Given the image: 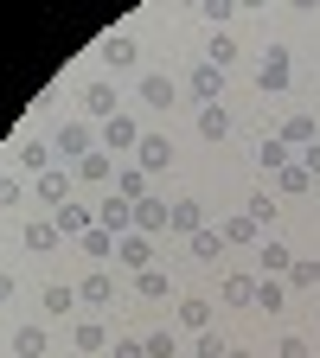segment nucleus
<instances>
[{
  "instance_id": "obj_1",
  "label": "nucleus",
  "mask_w": 320,
  "mask_h": 358,
  "mask_svg": "<svg viewBox=\"0 0 320 358\" xmlns=\"http://www.w3.org/2000/svg\"><path fill=\"white\" fill-rule=\"evenodd\" d=\"M256 90H263V96H282V90H288V45H269V52H263Z\"/></svg>"
},
{
  "instance_id": "obj_2",
  "label": "nucleus",
  "mask_w": 320,
  "mask_h": 358,
  "mask_svg": "<svg viewBox=\"0 0 320 358\" xmlns=\"http://www.w3.org/2000/svg\"><path fill=\"white\" fill-rule=\"evenodd\" d=\"M141 148V128H134V115L122 109V115H109L103 122V154H134Z\"/></svg>"
},
{
  "instance_id": "obj_3",
  "label": "nucleus",
  "mask_w": 320,
  "mask_h": 358,
  "mask_svg": "<svg viewBox=\"0 0 320 358\" xmlns=\"http://www.w3.org/2000/svg\"><path fill=\"white\" fill-rule=\"evenodd\" d=\"M52 154H64L71 166H77L83 154H97V134H90V122H64V128H58V141H52Z\"/></svg>"
},
{
  "instance_id": "obj_4",
  "label": "nucleus",
  "mask_w": 320,
  "mask_h": 358,
  "mask_svg": "<svg viewBox=\"0 0 320 358\" xmlns=\"http://www.w3.org/2000/svg\"><path fill=\"white\" fill-rule=\"evenodd\" d=\"M77 103H83V115H90V122H109V115H122V103H116V83H83V90H77Z\"/></svg>"
},
{
  "instance_id": "obj_5",
  "label": "nucleus",
  "mask_w": 320,
  "mask_h": 358,
  "mask_svg": "<svg viewBox=\"0 0 320 358\" xmlns=\"http://www.w3.org/2000/svg\"><path fill=\"white\" fill-rule=\"evenodd\" d=\"M97 224H103L109 237H128V231H134V205H128L122 192H109V199L97 205Z\"/></svg>"
},
{
  "instance_id": "obj_6",
  "label": "nucleus",
  "mask_w": 320,
  "mask_h": 358,
  "mask_svg": "<svg viewBox=\"0 0 320 358\" xmlns=\"http://www.w3.org/2000/svg\"><path fill=\"white\" fill-rule=\"evenodd\" d=\"M116 262H128L134 275H141V268H154V237H141V231L116 237Z\"/></svg>"
},
{
  "instance_id": "obj_7",
  "label": "nucleus",
  "mask_w": 320,
  "mask_h": 358,
  "mask_svg": "<svg viewBox=\"0 0 320 358\" xmlns=\"http://www.w3.org/2000/svg\"><path fill=\"white\" fill-rule=\"evenodd\" d=\"M52 224H58V237H83V231H97V211H90V205H58L52 211Z\"/></svg>"
},
{
  "instance_id": "obj_8",
  "label": "nucleus",
  "mask_w": 320,
  "mask_h": 358,
  "mask_svg": "<svg viewBox=\"0 0 320 358\" xmlns=\"http://www.w3.org/2000/svg\"><path fill=\"white\" fill-rule=\"evenodd\" d=\"M167 217H173V205L148 192L141 205H134V231H141V237H160V231H167Z\"/></svg>"
},
{
  "instance_id": "obj_9",
  "label": "nucleus",
  "mask_w": 320,
  "mask_h": 358,
  "mask_svg": "<svg viewBox=\"0 0 320 358\" xmlns=\"http://www.w3.org/2000/svg\"><path fill=\"white\" fill-rule=\"evenodd\" d=\"M32 192H39L45 205H52V211H58V205H71V173H64V166L39 173V179H32Z\"/></svg>"
},
{
  "instance_id": "obj_10",
  "label": "nucleus",
  "mask_w": 320,
  "mask_h": 358,
  "mask_svg": "<svg viewBox=\"0 0 320 358\" xmlns=\"http://www.w3.org/2000/svg\"><path fill=\"white\" fill-rule=\"evenodd\" d=\"M173 160V141H167V134H141V148H134V166H141V173H160Z\"/></svg>"
},
{
  "instance_id": "obj_11",
  "label": "nucleus",
  "mask_w": 320,
  "mask_h": 358,
  "mask_svg": "<svg viewBox=\"0 0 320 358\" xmlns=\"http://www.w3.org/2000/svg\"><path fill=\"white\" fill-rule=\"evenodd\" d=\"M282 141H288L295 154H301V148H314V141H320V122H314L307 109H295V115L282 122Z\"/></svg>"
},
{
  "instance_id": "obj_12",
  "label": "nucleus",
  "mask_w": 320,
  "mask_h": 358,
  "mask_svg": "<svg viewBox=\"0 0 320 358\" xmlns=\"http://www.w3.org/2000/svg\"><path fill=\"white\" fill-rule=\"evenodd\" d=\"M167 231H179V237L205 231V205H199V199H173V217H167Z\"/></svg>"
},
{
  "instance_id": "obj_13",
  "label": "nucleus",
  "mask_w": 320,
  "mask_h": 358,
  "mask_svg": "<svg viewBox=\"0 0 320 358\" xmlns=\"http://www.w3.org/2000/svg\"><path fill=\"white\" fill-rule=\"evenodd\" d=\"M218 90H224V71L199 58V64H193V96H199V109H205V103H218Z\"/></svg>"
},
{
  "instance_id": "obj_14",
  "label": "nucleus",
  "mask_w": 320,
  "mask_h": 358,
  "mask_svg": "<svg viewBox=\"0 0 320 358\" xmlns=\"http://www.w3.org/2000/svg\"><path fill=\"white\" fill-rule=\"evenodd\" d=\"M71 339H77V352H83V358H103L109 327H103V320H77V333H71Z\"/></svg>"
},
{
  "instance_id": "obj_15",
  "label": "nucleus",
  "mask_w": 320,
  "mask_h": 358,
  "mask_svg": "<svg viewBox=\"0 0 320 358\" xmlns=\"http://www.w3.org/2000/svg\"><path fill=\"white\" fill-rule=\"evenodd\" d=\"M20 237H26V250H32V256H45V250H58V224H52V217H32Z\"/></svg>"
},
{
  "instance_id": "obj_16",
  "label": "nucleus",
  "mask_w": 320,
  "mask_h": 358,
  "mask_svg": "<svg viewBox=\"0 0 320 358\" xmlns=\"http://www.w3.org/2000/svg\"><path fill=\"white\" fill-rule=\"evenodd\" d=\"M256 166H269V173H282V166H295V148L282 141V134H269V141L256 148Z\"/></svg>"
},
{
  "instance_id": "obj_17",
  "label": "nucleus",
  "mask_w": 320,
  "mask_h": 358,
  "mask_svg": "<svg viewBox=\"0 0 320 358\" xmlns=\"http://www.w3.org/2000/svg\"><path fill=\"white\" fill-rule=\"evenodd\" d=\"M109 160H116V154H103V148H97V154H83L71 173H77V179H90V186H103V179H116V166H109Z\"/></svg>"
},
{
  "instance_id": "obj_18",
  "label": "nucleus",
  "mask_w": 320,
  "mask_h": 358,
  "mask_svg": "<svg viewBox=\"0 0 320 358\" xmlns=\"http://www.w3.org/2000/svg\"><path fill=\"white\" fill-rule=\"evenodd\" d=\"M141 103H148V109H173V103H179L173 77H141Z\"/></svg>"
},
{
  "instance_id": "obj_19",
  "label": "nucleus",
  "mask_w": 320,
  "mask_h": 358,
  "mask_svg": "<svg viewBox=\"0 0 320 358\" xmlns=\"http://www.w3.org/2000/svg\"><path fill=\"white\" fill-rule=\"evenodd\" d=\"M77 301H90V307H109V301H116V282L97 268V275H83V282H77Z\"/></svg>"
},
{
  "instance_id": "obj_20",
  "label": "nucleus",
  "mask_w": 320,
  "mask_h": 358,
  "mask_svg": "<svg viewBox=\"0 0 320 358\" xmlns=\"http://www.w3.org/2000/svg\"><path fill=\"white\" fill-rule=\"evenodd\" d=\"M116 192H122L128 205H141V199H148V173H141V166H116Z\"/></svg>"
},
{
  "instance_id": "obj_21",
  "label": "nucleus",
  "mask_w": 320,
  "mask_h": 358,
  "mask_svg": "<svg viewBox=\"0 0 320 358\" xmlns=\"http://www.w3.org/2000/svg\"><path fill=\"white\" fill-rule=\"evenodd\" d=\"M13 358H45V327H13Z\"/></svg>"
},
{
  "instance_id": "obj_22",
  "label": "nucleus",
  "mask_w": 320,
  "mask_h": 358,
  "mask_svg": "<svg viewBox=\"0 0 320 358\" xmlns=\"http://www.w3.org/2000/svg\"><path fill=\"white\" fill-rule=\"evenodd\" d=\"M199 134H205V141H224V134H231V109L205 103V109H199Z\"/></svg>"
},
{
  "instance_id": "obj_23",
  "label": "nucleus",
  "mask_w": 320,
  "mask_h": 358,
  "mask_svg": "<svg viewBox=\"0 0 320 358\" xmlns=\"http://www.w3.org/2000/svg\"><path fill=\"white\" fill-rule=\"evenodd\" d=\"M103 58H109L116 71H128V64L141 58V52H134V38H128V32H109V38H103Z\"/></svg>"
},
{
  "instance_id": "obj_24",
  "label": "nucleus",
  "mask_w": 320,
  "mask_h": 358,
  "mask_svg": "<svg viewBox=\"0 0 320 358\" xmlns=\"http://www.w3.org/2000/svg\"><path fill=\"white\" fill-rule=\"evenodd\" d=\"M13 166H26V173H32V179H39V173H52V166H58V160H52V148H45V141H26V148H20V160H13Z\"/></svg>"
},
{
  "instance_id": "obj_25",
  "label": "nucleus",
  "mask_w": 320,
  "mask_h": 358,
  "mask_svg": "<svg viewBox=\"0 0 320 358\" xmlns=\"http://www.w3.org/2000/svg\"><path fill=\"white\" fill-rule=\"evenodd\" d=\"M179 327H193V333H205V327H211V301L186 294V301H179Z\"/></svg>"
},
{
  "instance_id": "obj_26",
  "label": "nucleus",
  "mask_w": 320,
  "mask_h": 358,
  "mask_svg": "<svg viewBox=\"0 0 320 358\" xmlns=\"http://www.w3.org/2000/svg\"><path fill=\"white\" fill-rule=\"evenodd\" d=\"M77 243H83V256H90V262H109V256H116V237L103 231V224H97V231H83Z\"/></svg>"
},
{
  "instance_id": "obj_27",
  "label": "nucleus",
  "mask_w": 320,
  "mask_h": 358,
  "mask_svg": "<svg viewBox=\"0 0 320 358\" xmlns=\"http://www.w3.org/2000/svg\"><path fill=\"white\" fill-rule=\"evenodd\" d=\"M231 58H237V38H231V32H211V45H205V64L231 71Z\"/></svg>"
},
{
  "instance_id": "obj_28",
  "label": "nucleus",
  "mask_w": 320,
  "mask_h": 358,
  "mask_svg": "<svg viewBox=\"0 0 320 358\" xmlns=\"http://www.w3.org/2000/svg\"><path fill=\"white\" fill-rule=\"evenodd\" d=\"M263 268H269V275H288V268H295V250L269 237V243H263Z\"/></svg>"
},
{
  "instance_id": "obj_29",
  "label": "nucleus",
  "mask_w": 320,
  "mask_h": 358,
  "mask_svg": "<svg viewBox=\"0 0 320 358\" xmlns=\"http://www.w3.org/2000/svg\"><path fill=\"white\" fill-rule=\"evenodd\" d=\"M134 294L141 301H167V268H141V275H134Z\"/></svg>"
},
{
  "instance_id": "obj_30",
  "label": "nucleus",
  "mask_w": 320,
  "mask_h": 358,
  "mask_svg": "<svg viewBox=\"0 0 320 358\" xmlns=\"http://www.w3.org/2000/svg\"><path fill=\"white\" fill-rule=\"evenodd\" d=\"M307 186H314V179H307V166H301V160L276 173V192H282V199H295V192H307Z\"/></svg>"
},
{
  "instance_id": "obj_31",
  "label": "nucleus",
  "mask_w": 320,
  "mask_h": 358,
  "mask_svg": "<svg viewBox=\"0 0 320 358\" xmlns=\"http://www.w3.org/2000/svg\"><path fill=\"white\" fill-rule=\"evenodd\" d=\"M250 307H256V313H282V282H276V275H263V282H256V301H250Z\"/></svg>"
},
{
  "instance_id": "obj_32",
  "label": "nucleus",
  "mask_w": 320,
  "mask_h": 358,
  "mask_svg": "<svg viewBox=\"0 0 320 358\" xmlns=\"http://www.w3.org/2000/svg\"><path fill=\"white\" fill-rule=\"evenodd\" d=\"M193 256L199 262H218L224 256V231H193Z\"/></svg>"
},
{
  "instance_id": "obj_33",
  "label": "nucleus",
  "mask_w": 320,
  "mask_h": 358,
  "mask_svg": "<svg viewBox=\"0 0 320 358\" xmlns=\"http://www.w3.org/2000/svg\"><path fill=\"white\" fill-rule=\"evenodd\" d=\"M224 301H231V307H250L256 301V282L250 275H224Z\"/></svg>"
},
{
  "instance_id": "obj_34",
  "label": "nucleus",
  "mask_w": 320,
  "mask_h": 358,
  "mask_svg": "<svg viewBox=\"0 0 320 358\" xmlns=\"http://www.w3.org/2000/svg\"><path fill=\"white\" fill-rule=\"evenodd\" d=\"M45 313H71L77 307V288H64V282H52V288H45V301H39Z\"/></svg>"
},
{
  "instance_id": "obj_35",
  "label": "nucleus",
  "mask_w": 320,
  "mask_h": 358,
  "mask_svg": "<svg viewBox=\"0 0 320 358\" xmlns=\"http://www.w3.org/2000/svg\"><path fill=\"white\" fill-rule=\"evenodd\" d=\"M244 217L256 224V231H269V217H276V199H269V192H256V199L244 205Z\"/></svg>"
},
{
  "instance_id": "obj_36",
  "label": "nucleus",
  "mask_w": 320,
  "mask_h": 358,
  "mask_svg": "<svg viewBox=\"0 0 320 358\" xmlns=\"http://www.w3.org/2000/svg\"><path fill=\"white\" fill-rule=\"evenodd\" d=\"M224 352H231V345H224V339H218L211 327H205V333L193 339V358H224Z\"/></svg>"
},
{
  "instance_id": "obj_37",
  "label": "nucleus",
  "mask_w": 320,
  "mask_h": 358,
  "mask_svg": "<svg viewBox=\"0 0 320 358\" xmlns=\"http://www.w3.org/2000/svg\"><path fill=\"white\" fill-rule=\"evenodd\" d=\"M199 13L211 20V32H224V26H231V13H237V7H231V0H205V7H199Z\"/></svg>"
},
{
  "instance_id": "obj_38",
  "label": "nucleus",
  "mask_w": 320,
  "mask_h": 358,
  "mask_svg": "<svg viewBox=\"0 0 320 358\" xmlns=\"http://www.w3.org/2000/svg\"><path fill=\"white\" fill-rule=\"evenodd\" d=\"M288 282H295V288H320V262H295Z\"/></svg>"
},
{
  "instance_id": "obj_39",
  "label": "nucleus",
  "mask_w": 320,
  "mask_h": 358,
  "mask_svg": "<svg viewBox=\"0 0 320 358\" xmlns=\"http://www.w3.org/2000/svg\"><path fill=\"white\" fill-rule=\"evenodd\" d=\"M250 237H256L250 217H231V224H224V243H250Z\"/></svg>"
},
{
  "instance_id": "obj_40",
  "label": "nucleus",
  "mask_w": 320,
  "mask_h": 358,
  "mask_svg": "<svg viewBox=\"0 0 320 358\" xmlns=\"http://www.w3.org/2000/svg\"><path fill=\"white\" fill-rule=\"evenodd\" d=\"M141 345H148V358H173V333H148Z\"/></svg>"
},
{
  "instance_id": "obj_41",
  "label": "nucleus",
  "mask_w": 320,
  "mask_h": 358,
  "mask_svg": "<svg viewBox=\"0 0 320 358\" xmlns=\"http://www.w3.org/2000/svg\"><path fill=\"white\" fill-rule=\"evenodd\" d=\"M26 199V186H20V179H7V173H0V205H20Z\"/></svg>"
},
{
  "instance_id": "obj_42",
  "label": "nucleus",
  "mask_w": 320,
  "mask_h": 358,
  "mask_svg": "<svg viewBox=\"0 0 320 358\" xmlns=\"http://www.w3.org/2000/svg\"><path fill=\"white\" fill-rule=\"evenodd\" d=\"M295 160H301V166H307V179H320V141H314V148H301V154H295Z\"/></svg>"
},
{
  "instance_id": "obj_43",
  "label": "nucleus",
  "mask_w": 320,
  "mask_h": 358,
  "mask_svg": "<svg viewBox=\"0 0 320 358\" xmlns=\"http://www.w3.org/2000/svg\"><path fill=\"white\" fill-rule=\"evenodd\" d=\"M276 358H307V339H282V345H276Z\"/></svg>"
},
{
  "instance_id": "obj_44",
  "label": "nucleus",
  "mask_w": 320,
  "mask_h": 358,
  "mask_svg": "<svg viewBox=\"0 0 320 358\" xmlns=\"http://www.w3.org/2000/svg\"><path fill=\"white\" fill-rule=\"evenodd\" d=\"M13 301V275H7V268H0V307H7Z\"/></svg>"
},
{
  "instance_id": "obj_45",
  "label": "nucleus",
  "mask_w": 320,
  "mask_h": 358,
  "mask_svg": "<svg viewBox=\"0 0 320 358\" xmlns=\"http://www.w3.org/2000/svg\"><path fill=\"white\" fill-rule=\"evenodd\" d=\"M224 358H256V352H244V345H231V352H224Z\"/></svg>"
}]
</instances>
